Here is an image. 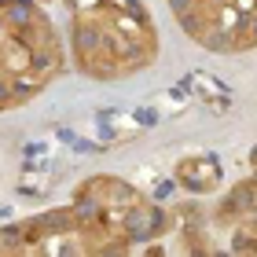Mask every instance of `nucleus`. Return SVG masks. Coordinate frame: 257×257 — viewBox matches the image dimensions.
Here are the masks:
<instances>
[{
	"instance_id": "nucleus-1",
	"label": "nucleus",
	"mask_w": 257,
	"mask_h": 257,
	"mask_svg": "<svg viewBox=\"0 0 257 257\" xmlns=\"http://www.w3.org/2000/svg\"><path fill=\"white\" fill-rule=\"evenodd\" d=\"M177 177H180V184H188L191 191H209V188H217V184H220V162L213 155L188 158V162H180Z\"/></svg>"
}]
</instances>
